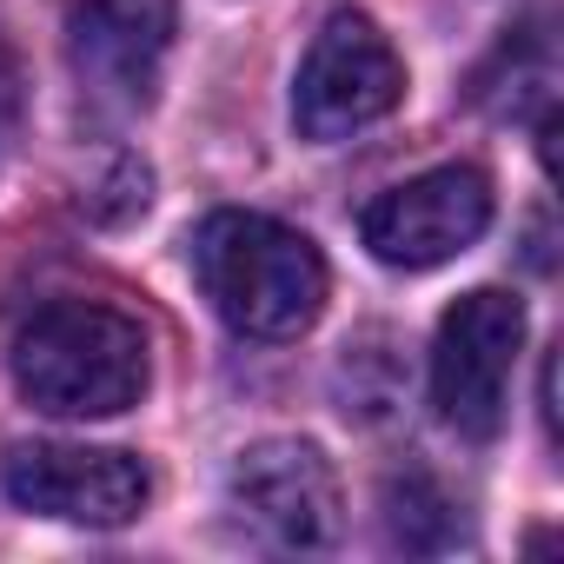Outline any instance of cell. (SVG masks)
Masks as SVG:
<instances>
[{
    "instance_id": "cell-9",
    "label": "cell",
    "mask_w": 564,
    "mask_h": 564,
    "mask_svg": "<svg viewBox=\"0 0 564 564\" xmlns=\"http://www.w3.org/2000/svg\"><path fill=\"white\" fill-rule=\"evenodd\" d=\"M21 127H28V61H21V41H14L8 14H0V166L14 160Z\"/></svg>"
},
{
    "instance_id": "cell-1",
    "label": "cell",
    "mask_w": 564,
    "mask_h": 564,
    "mask_svg": "<svg viewBox=\"0 0 564 564\" xmlns=\"http://www.w3.org/2000/svg\"><path fill=\"white\" fill-rule=\"evenodd\" d=\"M193 279L239 339H300L326 313L319 246L272 213H206L193 226Z\"/></svg>"
},
{
    "instance_id": "cell-4",
    "label": "cell",
    "mask_w": 564,
    "mask_h": 564,
    "mask_svg": "<svg viewBox=\"0 0 564 564\" xmlns=\"http://www.w3.org/2000/svg\"><path fill=\"white\" fill-rule=\"evenodd\" d=\"M405 100V61H399V47L379 34V21L372 14H352V8H339L319 34H313V47H306V61H300V80H293V127L306 133V140H352V133H366L372 120H386L392 107Z\"/></svg>"
},
{
    "instance_id": "cell-5",
    "label": "cell",
    "mask_w": 564,
    "mask_h": 564,
    "mask_svg": "<svg viewBox=\"0 0 564 564\" xmlns=\"http://www.w3.org/2000/svg\"><path fill=\"white\" fill-rule=\"evenodd\" d=\"M54 14H61L67 67L100 113L127 120L153 107L180 0H54Z\"/></svg>"
},
{
    "instance_id": "cell-8",
    "label": "cell",
    "mask_w": 564,
    "mask_h": 564,
    "mask_svg": "<svg viewBox=\"0 0 564 564\" xmlns=\"http://www.w3.org/2000/svg\"><path fill=\"white\" fill-rule=\"evenodd\" d=\"M8 498L34 518H61V524H94V531H113V524H133L153 498V478L133 452H113V445H61V438H34V445H14L8 465Z\"/></svg>"
},
{
    "instance_id": "cell-2",
    "label": "cell",
    "mask_w": 564,
    "mask_h": 564,
    "mask_svg": "<svg viewBox=\"0 0 564 564\" xmlns=\"http://www.w3.org/2000/svg\"><path fill=\"white\" fill-rule=\"evenodd\" d=\"M153 379L147 333L120 306L54 300L14 333V386L54 419H113L140 405Z\"/></svg>"
},
{
    "instance_id": "cell-7",
    "label": "cell",
    "mask_w": 564,
    "mask_h": 564,
    "mask_svg": "<svg viewBox=\"0 0 564 564\" xmlns=\"http://www.w3.org/2000/svg\"><path fill=\"white\" fill-rule=\"evenodd\" d=\"M491 226V180L478 166H432L359 213V239L392 272H432Z\"/></svg>"
},
{
    "instance_id": "cell-3",
    "label": "cell",
    "mask_w": 564,
    "mask_h": 564,
    "mask_svg": "<svg viewBox=\"0 0 564 564\" xmlns=\"http://www.w3.org/2000/svg\"><path fill=\"white\" fill-rule=\"evenodd\" d=\"M524 352V300L478 286L465 293L432 339V405L458 438H498L511 405V372Z\"/></svg>"
},
{
    "instance_id": "cell-6",
    "label": "cell",
    "mask_w": 564,
    "mask_h": 564,
    "mask_svg": "<svg viewBox=\"0 0 564 564\" xmlns=\"http://www.w3.org/2000/svg\"><path fill=\"white\" fill-rule=\"evenodd\" d=\"M232 518L272 551H326L346 524L339 478L319 445L306 438H259L226 471Z\"/></svg>"
}]
</instances>
